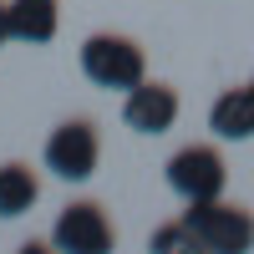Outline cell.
<instances>
[{
	"label": "cell",
	"mask_w": 254,
	"mask_h": 254,
	"mask_svg": "<svg viewBox=\"0 0 254 254\" xmlns=\"http://www.w3.org/2000/svg\"><path fill=\"white\" fill-rule=\"evenodd\" d=\"M76 66L102 92H132L137 81L147 76V51L137 46L132 36H122V31H97V36L81 41Z\"/></svg>",
	"instance_id": "cell-1"
},
{
	"label": "cell",
	"mask_w": 254,
	"mask_h": 254,
	"mask_svg": "<svg viewBox=\"0 0 254 254\" xmlns=\"http://www.w3.org/2000/svg\"><path fill=\"white\" fill-rule=\"evenodd\" d=\"M102 163V132L92 117H66L56 122L41 142V168L61 183H87Z\"/></svg>",
	"instance_id": "cell-2"
},
{
	"label": "cell",
	"mask_w": 254,
	"mask_h": 254,
	"mask_svg": "<svg viewBox=\"0 0 254 254\" xmlns=\"http://www.w3.org/2000/svg\"><path fill=\"white\" fill-rule=\"evenodd\" d=\"M163 178L183 203H203V198H224L229 168H224V153L214 142H188L163 163Z\"/></svg>",
	"instance_id": "cell-3"
},
{
	"label": "cell",
	"mask_w": 254,
	"mask_h": 254,
	"mask_svg": "<svg viewBox=\"0 0 254 254\" xmlns=\"http://www.w3.org/2000/svg\"><path fill=\"white\" fill-rule=\"evenodd\" d=\"M188 229L198 234V244L208 254H244L254 249V214L244 203H224V198H203L188 203Z\"/></svg>",
	"instance_id": "cell-4"
},
{
	"label": "cell",
	"mask_w": 254,
	"mask_h": 254,
	"mask_svg": "<svg viewBox=\"0 0 254 254\" xmlns=\"http://www.w3.org/2000/svg\"><path fill=\"white\" fill-rule=\"evenodd\" d=\"M117 244V229H112V214L102 208L97 198H76L56 214L51 224V249L61 254H107Z\"/></svg>",
	"instance_id": "cell-5"
},
{
	"label": "cell",
	"mask_w": 254,
	"mask_h": 254,
	"mask_svg": "<svg viewBox=\"0 0 254 254\" xmlns=\"http://www.w3.org/2000/svg\"><path fill=\"white\" fill-rule=\"evenodd\" d=\"M178 87H168V81H137L132 92H122V122L127 132H142V137H158L168 127L178 122Z\"/></svg>",
	"instance_id": "cell-6"
},
{
	"label": "cell",
	"mask_w": 254,
	"mask_h": 254,
	"mask_svg": "<svg viewBox=\"0 0 254 254\" xmlns=\"http://www.w3.org/2000/svg\"><path fill=\"white\" fill-rule=\"evenodd\" d=\"M5 15H10V41L20 46H51L61 31L56 0H5Z\"/></svg>",
	"instance_id": "cell-7"
},
{
	"label": "cell",
	"mask_w": 254,
	"mask_h": 254,
	"mask_svg": "<svg viewBox=\"0 0 254 254\" xmlns=\"http://www.w3.org/2000/svg\"><path fill=\"white\" fill-rule=\"evenodd\" d=\"M208 132L224 142H249L254 137V87H224L208 107Z\"/></svg>",
	"instance_id": "cell-8"
},
{
	"label": "cell",
	"mask_w": 254,
	"mask_h": 254,
	"mask_svg": "<svg viewBox=\"0 0 254 254\" xmlns=\"http://www.w3.org/2000/svg\"><path fill=\"white\" fill-rule=\"evenodd\" d=\"M41 203V178H36V168L31 163H0V219H20V214H31V208Z\"/></svg>",
	"instance_id": "cell-9"
},
{
	"label": "cell",
	"mask_w": 254,
	"mask_h": 254,
	"mask_svg": "<svg viewBox=\"0 0 254 254\" xmlns=\"http://www.w3.org/2000/svg\"><path fill=\"white\" fill-rule=\"evenodd\" d=\"M147 244H153L158 254H198V249H203V244H198V234L188 229V219L158 224V229H153V239H147Z\"/></svg>",
	"instance_id": "cell-10"
},
{
	"label": "cell",
	"mask_w": 254,
	"mask_h": 254,
	"mask_svg": "<svg viewBox=\"0 0 254 254\" xmlns=\"http://www.w3.org/2000/svg\"><path fill=\"white\" fill-rule=\"evenodd\" d=\"M10 41V15H5V0H0V46Z\"/></svg>",
	"instance_id": "cell-11"
},
{
	"label": "cell",
	"mask_w": 254,
	"mask_h": 254,
	"mask_svg": "<svg viewBox=\"0 0 254 254\" xmlns=\"http://www.w3.org/2000/svg\"><path fill=\"white\" fill-rule=\"evenodd\" d=\"M249 87H254V76H249Z\"/></svg>",
	"instance_id": "cell-12"
}]
</instances>
